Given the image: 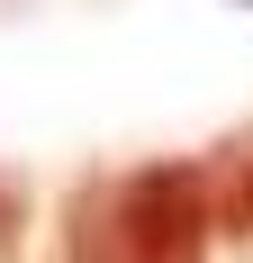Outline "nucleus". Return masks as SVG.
Here are the masks:
<instances>
[{
    "instance_id": "nucleus-1",
    "label": "nucleus",
    "mask_w": 253,
    "mask_h": 263,
    "mask_svg": "<svg viewBox=\"0 0 253 263\" xmlns=\"http://www.w3.org/2000/svg\"><path fill=\"white\" fill-rule=\"evenodd\" d=\"M208 191L199 163H136L118 182L73 191V263H208Z\"/></svg>"
},
{
    "instance_id": "nucleus-2",
    "label": "nucleus",
    "mask_w": 253,
    "mask_h": 263,
    "mask_svg": "<svg viewBox=\"0 0 253 263\" xmlns=\"http://www.w3.org/2000/svg\"><path fill=\"white\" fill-rule=\"evenodd\" d=\"M208 209L226 218V227H244V236H253V163H244V173L226 182V200H208Z\"/></svg>"
}]
</instances>
